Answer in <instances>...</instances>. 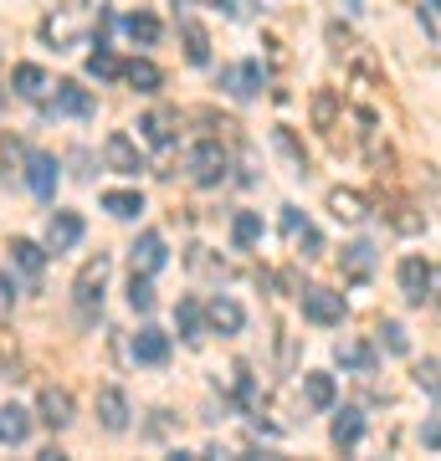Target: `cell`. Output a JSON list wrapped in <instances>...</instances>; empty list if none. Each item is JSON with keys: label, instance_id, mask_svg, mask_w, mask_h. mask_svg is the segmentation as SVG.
<instances>
[{"label": "cell", "instance_id": "obj_24", "mask_svg": "<svg viewBox=\"0 0 441 461\" xmlns=\"http://www.w3.org/2000/svg\"><path fill=\"white\" fill-rule=\"evenodd\" d=\"M360 436H364V415L360 411L334 415V446H360Z\"/></svg>", "mask_w": 441, "mask_h": 461}, {"label": "cell", "instance_id": "obj_39", "mask_svg": "<svg viewBox=\"0 0 441 461\" xmlns=\"http://www.w3.org/2000/svg\"><path fill=\"white\" fill-rule=\"evenodd\" d=\"M421 441H426V451H441V415L421 426Z\"/></svg>", "mask_w": 441, "mask_h": 461}, {"label": "cell", "instance_id": "obj_31", "mask_svg": "<svg viewBox=\"0 0 441 461\" xmlns=\"http://www.w3.org/2000/svg\"><path fill=\"white\" fill-rule=\"evenodd\" d=\"M380 344L390 348V354H410V333H406V323L385 318V323H380Z\"/></svg>", "mask_w": 441, "mask_h": 461}, {"label": "cell", "instance_id": "obj_35", "mask_svg": "<svg viewBox=\"0 0 441 461\" xmlns=\"http://www.w3.org/2000/svg\"><path fill=\"white\" fill-rule=\"evenodd\" d=\"M416 384H421L426 395H436V400H441V359H426L421 369H416Z\"/></svg>", "mask_w": 441, "mask_h": 461}, {"label": "cell", "instance_id": "obj_21", "mask_svg": "<svg viewBox=\"0 0 441 461\" xmlns=\"http://www.w3.org/2000/svg\"><path fill=\"white\" fill-rule=\"evenodd\" d=\"M124 77H129V87H139V93H160V83H164V72L149 57H133L129 67H124Z\"/></svg>", "mask_w": 441, "mask_h": 461}, {"label": "cell", "instance_id": "obj_37", "mask_svg": "<svg viewBox=\"0 0 441 461\" xmlns=\"http://www.w3.org/2000/svg\"><path fill=\"white\" fill-rule=\"evenodd\" d=\"M216 5H221L231 21H252L257 16V0H216Z\"/></svg>", "mask_w": 441, "mask_h": 461}, {"label": "cell", "instance_id": "obj_3", "mask_svg": "<svg viewBox=\"0 0 441 461\" xmlns=\"http://www.w3.org/2000/svg\"><path fill=\"white\" fill-rule=\"evenodd\" d=\"M190 175H196V185H221V175H226V149L216 144V139L196 144L190 149Z\"/></svg>", "mask_w": 441, "mask_h": 461}, {"label": "cell", "instance_id": "obj_26", "mask_svg": "<svg viewBox=\"0 0 441 461\" xmlns=\"http://www.w3.org/2000/svg\"><path fill=\"white\" fill-rule=\"evenodd\" d=\"M231 241H236V247H257L262 241V215L257 211L236 215V221H231Z\"/></svg>", "mask_w": 441, "mask_h": 461}, {"label": "cell", "instance_id": "obj_42", "mask_svg": "<svg viewBox=\"0 0 441 461\" xmlns=\"http://www.w3.org/2000/svg\"><path fill=\"white\" fill-rule=\"evenodd\" d=\"M0 103H5V98H0Z\"/></svg>", "mask_w": 441, "mask_h": 461}, {"label": "cell", "instance_id": "obj_38", "mask_svg": "<svg viewBox=\"0 0 441 461\" xmlns=\"http://www.w3.org/2000/svg\"><path fill=\"white\" fill-rule=\"evenodd\" d=\"M11 308H16V282H11L5 272H0V323L11 318Z\"/></svg>", "mask_w": 441, "mask_h": 461}, {"label": "cell", "instance_id": "obj_22", "mask_svg": "<svg viewBox=\"0 0 441 461\" xmlns=\"http://www.w3.org/2000/svg\"><path fill=\"white\" fill-rule=\"evenodd\" d=\"M103 211L118 215V221H133V215L144 211V195H139V190H108V195H103Z\"/></svg>", "mask_w": 441, "mask_h": 461}, {"label": "cell", "instance_id": "obj_33", "mask_svg": "<svg viewBox=\"0 0 441 461\" xmlns=\"http://www.w3.org/2000/svg\"><path fill=\"white\" fill-rule=\"evenodd\" d=\"M118 72H124V67L114 62V51H93V57H87V77H98V83H108V77H118Z\"/></svg>", "mask_w": 441, "mask_h": 461}, {"label": "cell", "instance_id": "obj_41", "mask_svg": "<svg viewBox=\"0 0 441 461\" xmlns=\"http://www.w3.org/2000/svg\"><path fill=\"white\" fill-rule=\"evenodd\" d=\"M431 5H436V11H441V0H431Z\"/></svg>", "mask_w": 441, "mask_h": 461}, {"label": "cell", "instance_id": "obj_7", "mask_svg": "<svg viewBox=\"0 0 441 461\" xmlns=\"http://www.w3.org/2000/svg\"><path fill=\"white\" fill-rule=\"evenodd\" d=\"M262 83H267V77H262V62H242V67H226V72H221V87H226L231 98H257L262 93Z\"/></svg>", "mask_w": 441, "mask_h": 461}, {"label": "cell", "instance_id": "obj_19", "mask_svg": "<svg viewBox=\"0 0 441 461\" xmlns=\"http://www.w3.org/2000/svg\"><path fill=\"white\" fill-rule=\"evenodd\" d=\"M78 32H82V16H47L41 21V36H47L51 47H72V41H78Z\"/></svg>", "mask_w": 441, "mask_h": 461}, {"label": "cell", "instance_id": "obj_27", "mask_svg": "<svg viewBox=\"0 0 441 461\" xmlns=\"http://www.w3.org/2000/svg\"><path fill=\"white\" fill-rule=\"evenodd\" d=\"M11 262H16L26 277H36V272H41V262H47V251L36 247V241H11Z\"/></svg>", "mask_w": 441, "mask_h": 461}, {"label": "cell", "instance_id": "obj_10", "mask_svg": "<svg viewBox=\"0 0 441 461\" xmlns=\"http://www.w3.org/2000/svg\"><path fill=\"white\" fill-rule=\"evenodd\" d=\"M26 185H32V195L51 200L57 195V159L51 154H26Z\"/></svg>", "mask_w": 441, "mask_h": 461}, {"label": "cell", "instance_id": "obj_12", "mask_svg": "<svg viewBox=\"0 0 441 461\" xmlns=\"http://www.w3.org/2000/svg\"><path fill=\"white\" fill-rule=\"evenodd\" d=\"M98 426L114 430V436L129 430V400H124V390H103L98 395Z\"/></svg>", "mask_w": 441, "mask_h": 461}, {"label": "cell", "instance_id": "obj_9", "mask_svg": "<svg viewBox=\"0 0 441 461\" xmlns=\"http://www.w3.org/2000/svg\"><path fill=\"white\" fill-rule=\"evenodd\" d=\"M47 113H67V118H87L93 113V93L78 83H57V98L47 103Z\"/></svg>", "mask_w": 441, "mask_h": 461}, {"label": "cell", "instance_id": "obj_29", "mask_svg": "<svg viewBox=\"0 0 441 461\" xmlns=\"http://www.w3.org/2000/svg\"><path fill=\"white\" fill-rule=\"evenodd\" d=\"M124 32H129L133 41H144V47H154V41H160V21H154V16H144V11H133V16L124 21Z\"/></svg>", "mask_w": 441, "mask_h": 461}, {"label": "cell", "instance_id": "obj_40", "mask_svg": "<svg viewBox=\"0 0 441 461\" xmlns=\"http://www.w3.org/2000/svg\"><path fill=\"white\" fill-rule=\"evenodd\" d=\"M431 293H436V303H441V267L431 272Z\"/></svg>", "mask_w": 441, "mask_h": 461}, {"label": "cell", "instance_id": "obj_36", "mask_svg": "<svg viewBox=\"0 0 441 461\" xmlns=\"http://www.w3.org/2000/svg\"><path fill=\"white\" fill-rule=\"evenodd\" d=\"M344 262H349V272H354V277H364V272H370V267H375V247H349V257H344Z\"/></svg>", "mask_w": 441, "mask_h": 461}, {"label": "cell", "instance_id": "obj_5", "mask_svg": "<svg viewBox=\"0 0 441 461\" xmlns=\"http://www.w3.org/2000/svg\"><path fill=\"white\" fill-rule=\"evenodd\" d=\"M164 257H170V251H164V236H160V230H144V236H139V241L129 247L133 272H144V277H154V272H160Z\"/></svg>", "mask_w": 441, "mask_h": 461}, {"label": "cell", "instance_id": "obj_8", "mask_svg": "<svg viewBox=\"0 0 441 461\" xmlns=\"http://www.w3.org/2000/svg\"><path fill=\"white\" fill-rule=\"evenodd\" d=\"M82 241V215L78 211H57L47 221V251H72Z\"/></svg>", "mask_w": 441, "mask_h": 461}, {"label": "cell", "instance_id": "obj_32", "mask_svg": "<svg viewBox=\"0 0 441 461\" xmlns=\"http://www.w3.org/2000/svg\"><path fill=\"white\" fill-rule=\"evenodd\" d=\"M170 123H175L170 113H149L144 123H139V129H144V139H149L154 149H164V144H170Z\"/></svg>", "mask_w": 441, "mask_h": 461}, {"label": "cell", "instance_id": "obj_28", "mask_svg": "<svg viewBox=\"0 0 441 461\" xmlns=\"http://www.w3.org/2000/svg\"><path fill=\"white\" fill-rule=\"evenodd\" d=\"M303 395H308V405L328 411L334 405V375H303Z\"/></svg>", "mask_w": 441, "mask_h": 461}, {"label": "cell", "instance_id": "obj_18", "mask_svg": "<svg viewBox=\"0 0 441 461\" xmlns=\"http://www.w3.org/2000/svg\"><path fill=\"white\" fill-rule=\"evenodd\" d=\"M41 420H47L51 430H62L67 420H72V395H67V390H57V384H51V390H41Z\"/></svg>", "mask_w": 441, "mask_h": 461}, {"label": "cell", "instance_id": "obj_16", "mask_svg": "<svg viewBox=\"0 0 441 461\" xmlns=\"http://www.w3.org/2000/svg\"><path fill=\"white\" fill-rule=\"evenodd\" d=\"M180 41H185V62H190V67L211 62V36H206V26H200V21H190V16L180 21Z\"/></svg>", "mask_w": 441, "mask_h": 461}, {"label": "cell", "instance_id": "obj_30", "mask_svg": "<svg viewBox=\"0 0 441 461\" xmlns=\"http://www.w3.org/2000/svg\"><path fill=\"white\" fill-rule=\"evenodd\" d=\"M129 308L133 313H149V308H154V282H149L144 272H133L129 277Z\"/></svg>", "mask_w": 441, "mask_h": 461}, {"label": "cell", "instance_id": "obj_4", "mask_svg": "<svg viewBox=\"0 0 441 461\" xmlns=\"http://www.w3.org/2000/svg\"><path fill=\"white\" fill-rule=\"evenodd\" d=\"M103 165L114 169V175H139L144 159H139V149H133L129 133H108V139H103Z\"/></svg>", "mask_w": 441, "mask_h": 461}, {"label": "cell", "instance_id": "obj_20", "mask_svg": "<svg viewBox=\"0 0 441 461\" xmlns=\"http://www.w3.org/2000/svg\"><path fill=\"white\" fill-rule=\"evenodd\" d=\"M11 87H16V98H41V93H47V72H41V67H32V62H21L16 72H11Z\"/></svg>", "mask_w": 441, "mask_h": 461}, {"label": "cell", "instance_id": "obj_1", "mask_svg": "<svg viewBox=\"0 0 441 461\" xmlns=\"http://www.w3.org/2000/svg\"><path fill=\"white\" fill-rule=\"evenodd\" d=\"M103 287H108V257L98 251V257H87L82 272L72 277V303H78L82 313H93V308L103 303Z\"/></svg>", "mask_w": 441, "mask_h": 461}, {"label": "cell", "instance_id": "obj_14", "mask_svg": "<svg viewBox=\"0 0 441 461\" xmlns=\"http://www.w3.org/2000/svg\"><path fill=\"white\" fill-rule=\"evenodd\" d=\"M328 211H334V221H344V226H360L364 215H370V205H364L360 190H328Z\"/></svg>", "mask_w": 441, "mask_h": 461}, {"label": "cell", "instance_id": "obj_34", "mask_svg": "<svg viewBox=\"0 0 441 461\" xmlns=\"http://www.w3.org/2000/svg\"><path fill=\"white\" fill-rule=\"evenodd\" d=\"M334 113H339L334 93H328V87H318V98H313V123H318V129H334Z\"/></svg>", "mask_w": 441, "mask_h": 461}, {"label": "cell", "instance_id": "obj_13", "mask_svg": "<svg viewBox=\"0 0 441 461\" xmlns=\"http://www.w3.org/2000/svg\"><path fill=\"white\" fill-rule=\"evenodd\" d=\"M129 354H133L139 364H164V359H170V333L139 329V333H133V344H129Z\"/></svg>", "mask_w": 441, "mask_h": 461}, {"label": "cell", "instance_id": "obj_17", "mask_svg": "<svg viewBox=\"0 0 441 461\" xmlns=\"http://www.w3.org/2000/svg\"><path fill=\"white\" fill-rule=\"evenodd\" d=\"M26 436H32V411H21V405H0V441L21 446Z\"/></svg>", "mask_w": 441, "mask_h": 461}, {"label": "cell", "instance_id": "obj_2", "mask_svg": "<svg viewBox=\"0 0 441 461\" xmlns=\"http://www.w3.org/2000/svg\"><path fill=\"white\" fill-rule=\"evenodd\" d=\"M303 318H308V323H318V329L344 323V293H328V287H303Z\"/></svg>", "mask_w": 441, "mask_h": 461}, {"label": "cell", "instance_id": "obj_23", "mask_svg": "<svg viewBox=\"0 0 441 461\" xmlns=\"http://www.w3.org/2000/svg\"><path fill=\"white\" fill-rule=\"evenodd\" d=\"M200 323H206V308H200L196 297H180V308H175V329H180L190 344H196V339H200Z\"/></svg>", "mask_w": 441, "mask_h": 461}, {"label": "cell", "instance_id": "obj_15", "mask_svg": "<svg viewBox=\"0 0 441 461\" xmlns=\"http://www.w3.org/2000/svg\"><path fill=\"white\" fill-rule=\"evenodd\" d=\"M426 287H431V267L421 257H406L400 262V293H406V303H426Z\"/></svg>", "mask_w": 441, "mask_h": 461}, {"label": "cell", "instance_id": "obj_11", "mask_svg": "<svg viewBox=\"0 0 441 461\" xmlns=\"http://www.w3.org/2000/svg\"><path fill=\"white\" fill-rule=\"evenodd\" d=\"M282 236H288L293 247H308L303 257H318V251H324V241H318V230L308 226V215H303V211H293V205L282 211Z\"/></svg>", "mask_w": 441, "mask_h": 461}, {"label": "cell", "instance_id": "obj_25", "mask_svg": "<svg viewBox=\"0 0 441 461\" xmlns=\"http://www.w3.org/2000/svg\"><path fill=\"white\" fill-rule=\"evenodd\" d=\"M339 364L344 369H354V375H370V369H375V348L349 339V344H339Z\"/></svg>", "mask_w": 441, "mask_h": 461}, {"label": "cell", "instance_id": "obj_6", "mask_svg": "<svg viewBox=\"0 0 441 461\" xmlns=\"http://www.w3.org/2000/svg\"><path fill=\"white\" fill-rule=\"evenodd\" d=\"M206 323H211L216 333H242L246 329V313H242V303L226 293H216L211 303H206Z\"/></svg>", "mask_w": 441, "mask_h": 461}]
</instances>
